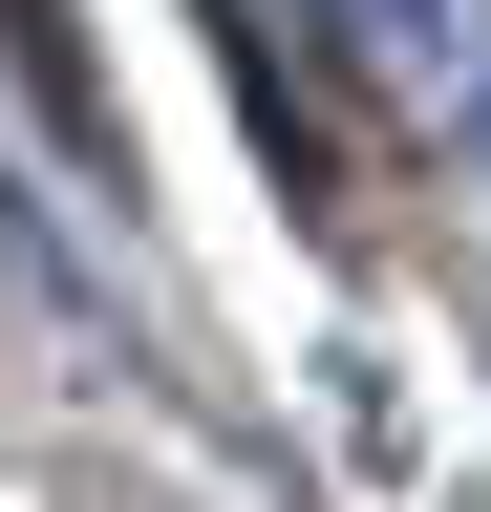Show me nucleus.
<instances>
[{
    "label": "nucleus",
    "mask_w": 491,
    "mask_h": 512,
    "mask_svg": "<svg viewBox=\"0 0 491 512\" xmlns=\"http://www.w3.org/2000/svg\"><path fill=\"white\" fill-rule=\"evenodd\" d=\"M0 64L43 86V128H65V150H107V86H86V43H65V0H0Z\"/></svg>",
    "instance_id": "1"
}]
</instances>
